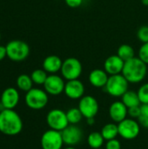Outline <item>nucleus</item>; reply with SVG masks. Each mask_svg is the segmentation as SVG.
Listing matches in <instances>:
<instances>
[{
	"mask_svg": "<svg viewBox=\"0 0 148 149\" xmlns=\"http://www.w3.org/2000/svg\"><path fill=\"white\" fill-rule=\"evenodd\" d=\"M23 120L14 109H3L0 112V132L8 136H14L21 133Z\"/></svg>",
	"mask_w": 148,
	"mask_h": 149,
	"instance_id": "nucleus-1",
	"label": "nucleus"
},
{
	"mask_svg": "<svg viewBox=\"0 0 148 149\" xmlns=\"http://www.w3.org/2000/svg\"><path fill=\"white\" fill-rule=\"evenodd\" d=\"M147 74V65L139 57L133 58L125 62L122 75L129 83L138 84L143 81Z\"/></svg>",
	"mask_w": 148,
	"mask_h": 149,
	"instance_id": "nucleus-2",
	"label": "nucleus"
},
{
	"mask_svg": "<svg viewBox=\"0 0 148 149\" xmlns=\"http://www.w3.org/2000/svg\"><path fill=\"white\" fill-rule=\"evenodd\" d=\"M129 82L121 74L109 76L108 81L104 87L106 92L112 97H122L128 91Z\"/></svg>",
	"mask_w": 148,
	"mask_h": 149,
	"instance_id": "nucleus-3",
	"label": "nucleus"
},
{
	"mask_svg": "<svg viewBox=\"0 0 148 149\" xmlns=\"http://www.w3.org/2000/svg\"><path fill=\"white\" fill-rule=\"evenodd\" d=\"M48 93L39 88H31L25 94V104L32 110H41L44 108L49 101Z\"/></svg>",
	"mask_w": 148,
	"mask_h": 149,
	"instance_id": "nucleus-4",
	"label": "nucleus"
},
{
	"mask_svg": "<svg viewBox=\"0 0 148 149\" xmlns=\"http://www.w3.org/2000/svg\"><path fill=\"white\" fill-rule=\"evenodd\" d=\"M7 58L12 61H23L30 54V47L27 43L22 40H11L6 45Z\"/></svg>",
	"mask_w": 148,
	"mask_h": 149,
	"instance_id": "nucleus-5",
	"label": "nucleus"
},
{
	"mask_svg": "<svg viewBox=\"0 0 148 149\" xmlns=\"http://www.w3.org/2000/svg\"><path fill=\"white\" fill-rule=\"evenodd\" d=\"M140 125L135 119L126 118L121 122L118 123L119 136L126 141L136 139L140 133Z\"/></svg>",
	"mask_w": 148,
	"mask_h": 149,
	"instance_id": "nucleus-6",
	"label": "nucleus"
},
{
	"mask_svg": "<svg viewBox=\"0 0 148 149\" xmlns=\"http://www.w3.org/2000/svg\"><path fill=\"white\" fill-rule=\"evenodd\" d=\"M46 123L50 129L62 132L70 124L67 120L66 112L59 108H54L48 112L46 115Z\"/></svg>",
	"mask_w": 148,
	"mask_h": 149,
	"instance_id": "nucleus-7",
	"label": "nucleus"
},
{
	"mask_svg": "<svg viewBox=\"0 0 148 149\" xmlns=\"http://www.w3.org/2000/svg\"><path fill=\"white\" fill-rule=\"evenodd\" d=\"M82 64L76 58H68L63 61L61 67L62 77L66 80L78 79L82 73Z\"/></svg>",
	"mask_w": 148,
	"mask_h": 149,
	"instance_id": "nucleus-8",
	"label": "nucleus"
},
{
	"mask_svg": "<svg viewBox=\"0 0 148 149\" xmlns=\"http://www.w3.org/2000/svg\"><path fill=\"white\" fill-rule=\"evenodd\" d=\"M40 144L42 149H63L65 145L61 132L53 129H49L42 134Z\"/></svg>",
	"mask_w": 148,
	"mask_h": 149,
	"instance_id": "nucleus-9",
	"label": "nucleus"
},
{
	"mask_svg": "<svg viewBox=\"0 0 148 149\" xmlns=\"http://www.w3.org/2000/svg\"><path fill=\"white\" fill-rule=\"evenodd\" d=\"M79 109L85 119L95 118L99 110V105L96 98L91 95H84L79 102Z\"/></svg>",
	"mask_w": 148,
	"mask_h": 149,
	"instance_id": "nucleus-10",
	"label": "nucleus"
},
{
	"mask_svg": "<svg viewBox=\"0 0 148 149\" xmlns=\"http://www.w3.org/2000/svg\"><path fill=\"white\" fill-rule=\"evenodd\" d=\"M64 79H65L63 77H60L57 74L48 75L44 84V91L49 95H52V96L60 95L65 91V82Z\"/></svg>",
	"mask_w": 148,
	"mask_h": 149,
	"instance_id": "nucleus-11",
	"label": "nucleus"
},
{
	"mask_svg": "<svg viewBox=\"0 0 148 149\" xmlns=\"http://www.w3.org/2000/svg\"><path fill=\"white\" fill-rule=\"evenodd\" d=\"M61 134L64 144L69 147H75L83 140V131L78 125H69Z\"/></svg>",
	"mask_w": 148,
	"mask_h": 149,
	"instance_id": "nucleus-12",
	"label": "nucleus"
},
{
	"mask_svg": "<svg viewBox=\"0 0 148 149\" xmlns=\"http://www.w3.org/2000/svg\"><path fill=\"white\" fill-rule=\"evenodd\" d=\"M85 86L78 79L67 80L65 86V94L71 100H80L85 95Z\"/></svg>",
	"mask_w": 148,
	"mask_h": 149,
	"instance_id": "nucleus-13",
	"label": "nucleus"
},
{
	"mask_svg": "<svg viewBox=\"0 0 148 149\" xmlns=\"http://www.w3.org/2000/svg\"><path fill=\"white\" fill-rule=\"evenodd\" d=\"M19 93L14 87L6 88L1 94L0 103L3 109H14L19 102Z\"/></svg>",
	"mask_w": 148,
	"mask_h": 149,
	"instance_id": "nucleus-14",
	"label": "nucleus"
},
{
	"mask_svg": "<svg viewBox=\"0 0 148 149\" xmlns=\"http://www.w3.org/2000/svg\"><path fill=\"white\" fill-rule=\"evenodd\" d=\"M109 117L114 123H120L128 116V108L122 101H114L109 107Z\"/></svg>",
	"mask_w": 148,
	"mask_h": 149,
	"instance_id": "nucleus-15",
	"label": "nucleus"
},
{
	"mask_svg": "<svg viewBox=\"0 0 148 149\" xmlns=\"http://www.w3.org/2000/svg\"><path fill=\"white\" fill-rule=\"evenodd\" d=\"M125 61L117 54L109 56L104 63V70L109 76L121 74L124 68Z\"/></svg>",
	"mask_w": 148,
	"mask_h": 149,
	"instance_id": "nucleus-16",
	"label": "nucleus"
},
{
	"mask_svg": "<svg viewBox=\"0 0 148 149\" xmlns=\"http://www.w3.org/2000/svg\"><path fill=\"white\" fill-rule=\"evenodd\" d=\"M109 79L108 73L103 69L92 70L88 77L90 84L96 88H103L106 86Z\"/></svg>",
	"mask_w": 148,
	"mask_h": 149,
	"instance_id": "nucleus-17",
	"label": "nucleus"
},
{
	"mask_svg": "<svg viewBox=\"0 0 148 149\" xmlns=\"http://www.w3.org/2000/svg\"><path fill=\"white\" fill-rule=\"evenodd\" d=\"M63 65L62 59L56 55L47 56L43 61V69L51 74H56L58 72L61 71V67Z\"/></svg>",
	"mask_w": 148,
	"mask_h": 149,
	"instance_id": "nucleus-18",
	"label": "nucleus"
},
{
	"mask_svg": "<svg viewBox=\"0 0 148 149\" xmlns=\"http://www.w3.org/2000/svg\"><path fill=\"white\" fill-rule=\"evenodd\" d=\"M101 134L104 139L106 141H110L113 139H116L119 136V128L118 124L114 122L106 124L101 129Z\"/></svg>",
	"mask_w": 148,
	"mask_h": 149,
	"instance_id": "nucleus-19",
	"label": "nucleus"
},
{
	"mask_svg": "<svg viewBox=\"0 0 148 149\" xmlns=\"http://www.w3.org/2000/svg\"><path fill=\"white\" fill-rule=\"evenodd\" d=\"M121 101L126 105L127 108L133 107H138L140 106V100L138 95L137 92L134 91H130L128 90L122 97H121Z\"/></svg>",
	"mask_w": 148,
	"mask_h": 149,
	"instance_id": "nucleus-20",
	"label": "nucleus"
},
{
	"mask_svg": "<svg viewBox=\"0 0 148 149\" xmlns=\"http://www.w3.org/2000/svg\"><path fill=\"white\" fill-rule=\"evenodd\" d=\"M106 140L100 132H92L87 136V144L92 149L101 148L104 146Z\"/></svg>",
	"mask_w": 148,
	"mask_h": 149,
	"instance_id": "nucleus-21",
	"label": "nucleus"
},
{
	"mask_svg": "<svg viewBox=\"0 0 148 149\" xmlns=\"http://www.w3.org/2000/svg\"><path fill=\"white\" fill-rule=\"evenodd\" d=\"M33 81L31 78V76L27 75V74H21L17 77V86L18 87V89H20L21 91L24 92H28L30 91L33 85Z\"/></svg>",
	"mask_w": 148,
	"mask_h": 149,
	"instance_id": "nucleus-22",
	"label": "nucleus"
},
{
	"mask_svg": "<svg viewBox=\"0 0 148 149\" xmlns=\"http://www.w3.org/2000/svg\"><path fill=\"white\" fill-rule=\"evenodd\" d=\"M135 52H134V50L133 48L130 45H127V44H124V45H121L119 48H118V51H117V55L121 58L125 62L134 58Z\"/></svg>",
	"mask_w": 148,
	"mask_h": 149,
	"instance_id": "nucleus-23",
	"label": "nucleus"
},
{
	"mask_svg": "<svg viewBox=\"0 0 148 149\" xmlns=\"http://www.w3.org/2000/svg\"><path fill=\"white\" fill-rule=\"evenodd\" d=\"M66 116H67V120L70 125H78L84 118L79 107L70 108L66 112Z\"/></svg>",
	"mask_w": 148,
	"mask_h": 149,
	"instance_id": "nucleus-24",
	"label": "nucleus"
},
{
	"mask_svg": "<svg viewBox=\"0 0 148 149\" xmlns=\"http://www.w3.org/2000/svg\"><path fill=\"white\" fill-rule=\"evenodd\" d=\"M47 77H48L47 72L44 69H36L31 74V78L33 83L36 85H39V86L40 85L44 86Z\"/></svg>",
	"mask_w": 148,
	"mask_h": 149,
	"instance_id": "nucleus-25",
	"label": "nucleus"
},
{
	"mask_svg": "<svg viewBox=\"0 0 148 149\" xmlns=\"http://www.w3.org/2000/svg\"><path fill=\"white\" fill-rule=\"evenodd\" d=\"M138 95L141 104H148V83L143 84L138 90Z\"/></svg>",
	"mask_w": 148,
	"mask_h": 149,
	"instance_id": "nucleus-26",
	"label": "nucleus"
},
{
	"mask_svg": "<svg viewBox=\"0 0 148 149\" xmlns=\"http://www.w3.org/2000/svg\"><path fill=\"white\" fill-rule=\"evenodd\" d=\"M137 37L143 44L148 43V25H143L139 28L137 31Z\"/></svg>",
	"mask_w": 148,
	"mask_h": 149,
	"instance_id": "nucleus-27",
	"label": "nucleus"
},
{
	"mask_svg": "<svg viewBox=\"0 0 148 149\" xmlns=\"http://www.w3.org/2000/svg\"><path fill=\"white\" fill-rule=\"evenodd\" d=\"M139 58L148 65V43L143 44L139 51Z\"/></svg>",
	"mask_w": 148,
	"mask_h": 149,
	"instance_id": "nucleus-28",
	"label": "nucleus"
},
{
	"mask_svg": "<svg viewBox=\"0 0 148 149\" xmlns=\"http://www.w3.org/2000/svg\"><path fill=\"white\" fill-rule=\"evenodd\" d=\"M140 115H141V109H140V106L133 107H130V108H128V116H129V118L138 120V119L140 118Z\"/></svg>",
	"mask_w": 148,
	"mask_h": 149,
	"instance_id": "nucleus-29",
	"label": "nucleus"
},
{
	"mask_svg": "<svg viewBox=\"0 0 148 149\" xmlns=\"http://www.w3.org/2000/svg\"><path fill=\"white\" fill-rule=\"evenodd\" d=\"M105 149H121V143L117 138L110 141H106Z\"/></svg>",
	"mask_w": 148,
	"mask_h": 149,
	"instance_id": "nucleus-30",
	"label": "nucleus"
},
{
	"mask_svg": "<svg viewBox=\"0 0 148 149\" xmlns=\"http://www.w3.org/2000/svg\"><path fill=\"white\" fill-rule=\"evenodd\" d=\"M65 3L71 8H78L83 3V0H65Z\"/></svg>",
	"mask_w": 148,
	"mask_h": 149,
	"instance_id": "nucleus-31",
	"label": "nucleus"
},
{
	"mask_svg": "<svg viewBox=\"0 0 148 149\" xmlns=\"http://www.w3.org/2000/svg\"><path fill=\"white\" fill-rule=\"evenodd\" d=\"M140 123V125L145 128H148V118L147 117H145V116H142L140 115V118L137 120Z\"/></svg>",
	"mask_w": 148,
	"mask_h": 149,
	"instance_id": "nucleus-32",
	"label": "nucleus"
},
{
	"mask_svg": "<svg viewBox=\"0 0 148 149\" xmlns=\"http://www.w3.org/2000/svg\"><path fill=\"white\" fill-rule=\"evenodd\" d=\"M140 109H141V115L148 118V104H141Z\"/></svg>",
	"mask_w": 148,
	"mask_h": 149,
	"instance_id": "nucleus-33",
	"label": "nucleus"
},
{
	"mask_svg": "<svg viewBox=\"0 0 148 149\" xmlns=\"http://www.w3.org/2000/svg\"><path fill=\"white\" fill-rule=\"evenodd\" d=\"M5 57H7V52H6V47L0 45V61L3 60Z\"/></svg>",
	"mask_w": 148,
	"mask_h": 149,
	"instance_id": "nucleus-34",
	"label": "nucleus"
},
{
	"mask_svg": "<svg viewBox=\"0 0 148 149\" xmlns=\"http://www.w3.org/2000/svg\"><path fill=\"white\" fill-rule=\"evenodd\" d=\"M86 120H87L88 125H93L95 122V118H89V119H86Z\"/></svg>",
	"mask_w": 148,
	"mask_h": 149,
	"instance_id": "nucleus-35",
	"label": "nucleus"
},
{
	"mask_svg": "<svg viewBox=\"0 0 148 149\" xmlns=\"http://www.w3.org/2000/svg\"><path fill=\"white\" fill-rule=\"evenodd\" d=\"M142 3L146 6H148V0H141Z\"/></svg>",
	"mask_w": 148,
	"mask_h": 149,
	"instance_id": "nucleus-36",
	"label": "nucleus"
},
{
	"mask_svg": "<svg viewBox=\"0 0 148 149\" xmlns=\"http://www.w3.org/2000/svg\"><path fill=\"white\" fill-rule=\"evenodd\" d=\"M63 149H76L74 147H69V146H67L66 148H65Z\"/></svg>",
	"mask_w": 148,
	"mask_h": 149,
	"instance_id": "nucleus-37",
	"label": "nucleus"
},
{
	"mask_svg": "<svg viewBox=\"0 0 148 149\" xmlns=\"http://www.w3.org/2000/svg\"><path fill=\"white\" fill-rule=\"evenodd\" d=\"M0 39H1V33H0Z\"/></svg>",
	"mask_w": 148,
	"mask_h": 149,
	"instance_id": "nucleus-38",
	"label": "nucleus"
},
{
	"mask_svg": "<svg viewBox=\"0 0 148 149\" xmlns=\"http://www.w3.org/2000/svg\"><path fill=\"white\" fill-rule=\"evenodd\" d=\"M97 149H103V148H97Z\"/></svg>",
	"mask_w": 148,
	"mask_h": 149,
	"instance_id": "nucleus-39",
	"label": "nucleus"
}]
</instances>
